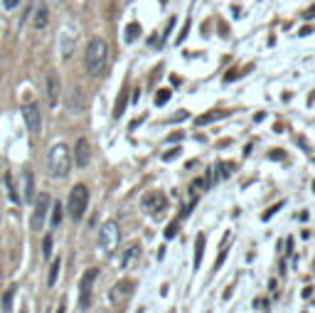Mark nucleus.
<instances>
[{
	"mask_svg": "<svg viewBox=\"0 0 315 313\" xmlns=\"http://www.w3.org/2000/svg\"><path fill=\"white\" fill-rule=\"evenodd\" d=\"M84 62H86V71L91 77L104 71L106 62H109V47H106V42L101 37H94L91 42L86 44V57H84Z\"/></svg>",
	"mask_w": 315,
	"mask_h": 313,
	"instance_id": "1",
	"label": "nucleus"
},
{
	"mask_svg": "<svg viewBox=\"0 0 315 313\" xmlns=\"http://www.w3.org/2000/svg\"><path fill=\"white\" fill-rule=\"evenodd\" d=\"M71 163V158H69V148L64 143H55L52 146V151H50V163H47V168H50V175L52 178H67L69 175V165Z\"/></svg>",
	"mask_w": 315,
	"mask_h": 313,
	"instance_id": "2",
	"label": "nucleus"
},
{
	"mask_svg": "<svg viewBox=\"0 0 315 313\" xmlns=\"http://www.w3.org/2000/svg\"><path fill=\"white\" fill-rule=\"evenodd\" d=\"M86 205H89V190L86 185H74L71 187V192H69V202H67V210H69V217L74 220V222H79L86 212Z\"/></svg>",
	"mask_w": 315,
	"mask_h": 313,
	"instance_id": "3",
	"label": "nucleus"
},
{
	"mask_svg": "<svg viewBox=\"0 0 315 313\" xmlns=\"http://www.w3.org/2000/svg\"><path fill=\"white\" fill-rule=\"evenodd\" d=\"M118 242H121V229H118V225H116L113 220L104 222V227L99 232V244H101V249H104V252H113V249L118 247Z\"/></svg>",
	"mask_w": 315,
	"mask_h": 313,
	"instance_id": "4",
	"label": "nucleus"
},
{
	"mask_svg": "<svg viewBox=\"0 0 315 313\" xmlns=\"http://www.w3.org/2000/svg\"><path fill=\"white\" fill-rule=\"evenodd\" d=\"M50 195L47 192H40L37 200H35V210H32V217H30V229L32 232H40L44 227V217H47V210H50Z\"/></svg>",
	"mask_w": 315,
	"mask_h": 313,
	"instance_id": "5",
	"label": "nucleus"
},
{
	"mask_svg": "<svg viewBox=\"0 0 315 313\" xmlns=\"http://www.w3.org/2000/svg\"><path fill=\"white\" fill-rule=\"evenodd\" d=\"M99 279V269H86L82 276V281H79V308L86 311L89 308V303H91V288H94V281Z\"/></svg>",
	"mask_w": 315,
	"mask_h": 313,
	"instance_id": "6",
	"label": "nucleus"
},
{
	"mask_svg": "<svg viewBox=\"0 0 315 313\" xmlns=\"http://www.w3.org/2000/svg\"><path fill=\"white\" fill-rule=\"evenodd\" d=\"M22 118H25V126H28L30 133H40L42 128V116H40V106L35 101H28L22 104Z\"/></svg>",
	"mask_w": 315,
	"mask_h": 313,
	"instance_id": "7",
	"label": "nucleus"
},
{
	"mask_svg": "<svg viewBox=\"0 0 315 313\" xmlns=\"http://www.w3.org/2000/svg\"><path fill=\"white\" fill-rule=\"evenodd\" d=\"M165 207H167V200H165L163 192H148L146 198H143V210L146 212H151V214H158V212H163Z\"/></svg>",
	"mask_w": 315,
	"mask_h": 313,
	"instance_id": "8",
	"label": "nucleus"
},
{
	"mask_svg": "<svg viewBox=\"0 0 315 313\" xmlns=\"http://www.w3.org/2000/svg\"><path fill=\"white\" fill-rule=\"evenodd\" d=\"M89 160H91V148H89V141H86V138H79V141L74 143V163H77L79 168H86V165H89Z\"/></svg>",
	"mask_w": 315,
	"mask_h": 313,
	"instance_id": "9",
	"label": "nucleus"
},
{
	"mask_svg": "<svg viewBox=\"0 0 315 313\" xmlns=\"http://www.w3.org/2000/svg\"><path fill=\"white\" fill-rule=\"evenodd\" d=\"M131 291H133V284H131V281H121L118 286H113V288H111V301H113V306H121V303L131 296Z\"/></svg>",
	"mask_w": 315,
	"mask_h": 313,
	"instance_id": "10",
	"label": "nucleus"
},
{
	"mask_svg": "<svg viewBox=\"0 0 315 313\" xmlns=\"http://www.w3.org/2000/svg\"><path fill=\"white\" fill-rule=\"evenodd\" d=\"M47 101H50L52 109H55L57 101H59V79H57L55 71L47 74Z\"/></svg>",
	"mask_w": 315,
	"mask_h": 313,
	"instance_id": "11",
	"label": "nucleus"
},
{
	"mask_svg": "<svg viewBox=\"0 0 315 313\" xmlns=\"http://www.w3.org/2000/svg\"><path fill=\"white\" fill-rule=\"evenodd\" d=\"M22 185H25V202H30L32 195H35V175H32L30 168L22 171Z\"/></svg>",
	"mask_w": 315,
	"mask_h": 313,
	"instance_id": "12",
	"label": "nucleus"
},
{
	"mask_svg": "<svg viewBox=\"0 0 315 313\" xmlns=\"http://www.w3.org/2000/svg\"><path fill=\"white\" fill-rule=\"evenodd\" d=\"M126 106H128V86L121 89L118 99H116V106H113V118H121L126 114Z\"/></svg>",
	"mask_w": 315,
	"mask_h": 313,
	"instance_id": "13",
	"label": "nucleus"
},
{
	"mask_svg": "<svg viewBox=\"0 0 315 313\" xmlns=\"http://www.w3.org/2000/svg\"><path fill=\"white\" fill-rule=\"evenodd\" d=\"M47 22H50V10H47L44 5H40V8L35 10V28L44 30V28H47Z\"/></svg>",
	"mask_w": 315,
	"mask_h": 313,
	"instance_id": "14",
	"label": "nucleus"
},
{
	"mask_svg": "<svg viewBox=\"0 0 315 313\" xmlns=\"http://www.w3.org/2000/svg\"><path fill=\"white\" fill-rule=\"evenodd\" d=\"M232 171H234L232 163H217V168L212 171V175H214V180H227L232 175Z\"/></svg>",
	"mask_w": 315,
	"mask_h": 313,
	"instance_id": "15",
	"label": "nucleus"
},
{
	"mask_svg": "<svg viewBox=\"0 0 315 313\" xmlns=\"http://www.w3.org/2000/svg\"><path fill=\"white\" fill-rule=\"evenodd\" d=\"M202 256H205V234H197V242H195V269H200Z\"/></svg>",
	"mask_w": 315,
	"mask_h": 313,
	"instance_id": "16",
	"label": "nucleus"
},
{
	"mask_svg": "<svg viewBox=\"0 0 315 313\" xmlns=\"http://www.w3.org/2000/svg\"><path fill=\"white\" fill-rule=\"evenodd\" d=\"M138 37H140V25L138 22H131V25H126V32H124V40L128 44L131 42H136Z\"/></svg>",
	"mask_w": 315,
	"mask_h": 313,
	"instance_id": "17",
	"label": "nucleus"
},
{
	"mask_svg": "<svg viewBox=\"0 0 315 313\" xmlns=\"http://www.w3.org/2000/svg\"><path fill=\"white\" fill-rule=\"evenodd\" d=\"M138 256H140V247H138V244H133V247H131V249L124 254V259H121V267H131Z\"/></svg>",
	"mask_w": 315,
	"mask_h": 313,
	"instance_id": "18",
	"label": "nucleus"
},
{
	"mask_svg": "<svg viewBox=\"0 0 315 313\" xmlns=\"http://www.w3.org/2000/svg\"><path fill=\"white\" fill-rule=\"evenodd\" d=\"M5 187H8V195H10V202H20V195L15 190V183H13V175L5 173Z\"/></svg>",
	"mask_w": 315,
	"mask_h": 313,
	"instance_id": "19",
	"label": "nucleus"
},
{
	"mask_svg": "<svg viewBox=\"0 0 315 313\" xmlns=\"http://www.w3.org/2000/svg\"><path fill=\"white\" fill-rule=\"evenodd\" d=\"M62 214H64L62 205H59V202H55V205H52V222H50L52 227H59V225H62Z\"/></svg>",
	"mask_w": 315,
	"mask_h": 313,
	"instance_id": "20",
	"label": "nucleus"
},
{
	"mask_svg": "<svg viewBox=\"0 0 315 313\" xmlns=\"http://www.w3.org/2000/svg\"><path fill=\"white\" fill-rule=\"evenodd\" d=\"M59 259H55L52 261V267H50V276H47V286H55L57 284V276H59Z\"/></svg>",
	"mask_w": 315,
	"mask_h": 313,
	"instance_id": "21",
	"label": "nucleus"
},
{
	"mask_svg": "<svg viewBox=\"0 0 315 313\" xmlns=\"http://www.w3.org/2000/svg\"><path fill=\"white\" fill-rule=\"evenodd\" d=\"M224 116V111H209V114L200 116L197 118V126H205V124H209V121H217V118H222Z\"/></svg>",
	"mask_w": 315,
	"mask_h": 313,
	"instance_id": "22",
	"label": "nucleus"
},
{
	"mask_svg": "<svg viewBox=\"0 0 315 313\" xmlns=\"http://www.w3.org/2000/svg\"><path fill=\"white\" fill-rule=\"evenodd\" d=\"M52 247H55V239H52V234H47V237L42 239V254H44V259L52 256Z\"/></svg>",
	"mask_w": 315,
	"mask_h": 313,
	"instance_id": "23",
	"label": "nucleus"
},
{
	"mask_svg": "<svg viewBox=\"0 0 315 313\" xmlns=\"http://www.w3.org/2000/svg\"><path fill=\"white\" fill-rule=\"evenodd\" d=\"M281 207H283V202H276V205H271V207H269V210H266V212L261 214V220H263V222H269V220H271V217H274V214L278 212V210H281Z\"/></svg>",
	"mask_w": 315,
	"mask_h": 313,
	"instance_id": "24",
	"label": "nucleus"
},
{
	"mask_svg": "<svg viewBox=\"0 0 315 313\" xmlns=\"http://www.w3.org/2000/svg\"><path fill=\"white\" fill-rule=\"evenodd\" d=\"M178 227H180V222L175 220V222H170L167 227H165V239H173L175 234H178Z\"/></svg>",
	"mask_w": 315,
	"mask_h": 313,
	"instance_id": "25",
	"label": "nucleus"
},
{
	"mask_svg": "<svg viewBox=\"0 0 315 313\" xmlns=\"http://www.w3.org/2000/svg\"><path fill=\"white\" fill-rule=\"evenodd\" d=\"M251 306H254V311H269V308H271L269 299H256L254 303H251Z\"/></svg>",
	"mask_w": 315,
	"mask_h": 313,
	"instance_id": "26",
	"label": "nucleus"
},
{
	"mask_svg": "<svg viewBox=\"0 0 315 313\" xmlns=\"http://www.w3.org/2000/svg\"><path fill=\"white\" fill-rule=\"evenodd\" d=\"M167 99H170V89H160V91L155 94V104H158V106H163Z\"/></svg>",
	"mask_w": 315,
	"mask_h": 313,
	"instance_id": "27",
	"label": "nucleus"
},
{
	"mask_svg": "<svg viewBox=\"0 0 315 313\" xmlns=\"http://www.w3.org/2000/svg\"><path fill=\"white\" fill-rule=\"evenodd\" d=\"M13 294H15V291L10 288V291L3 296V311H10V308H13Z\"/></svg>",
	"mask_w": 315,
	"mask_h": 313,
	"instance_id": "28",
	"label": "nucleus"
},
{
	"mask_svg": "<svg viewBox=\"0 0 315 313\" xmlns=\"http://www.w3.org/2000/svg\"><path fill=\"white\" fill-rule=\"evenodd\" d=\"M227 249H229V244H224V249H222L220 259H217V264H214V271H217V269H222V264H224V259H227Z\"/></svg>",
	"mask_w": 315,
	"mask_h": 313,
	"instance_id": "29",
	"label": "nucleus"
},
{
	"mask_svg": "<svg viewBox=\"0 0 315 313\" xmlns=\"http://www.w3.org/2000/svg\"><path fill=\"white\" fill-rule=\"evenodd\" d=\"M195 205H197V200H190V202H187V205L182 207V212H180V217H187V214L192 212V207H195Z\"/></svg>",
	"mask_w": 315,
	"mask_h": 313,
	"instance_id": "30",
	"label": "nucleus"
},
{
	"mask_svg": "<svg viewBox=\"0 0 315 313\" xmlns=\"http://www.w3.org/2000/svg\"><path fill=\"white\" fill-rule=\"evenodd\" d=\"M178 156H180V146H178V148H170L167 153H163L165 160H173V158H178Z\"/></svg>",
	"mask_w": 315,
	"mask_h": 313,
	"instance_id": "31",
	"label": "nucleus"
},
{
	"mask_svg": "<svg viewBox=\"0 0 315 313\" xmlns=\"http://www.w3.org/2000/svg\"><path fill=\"white\" fill-rule=\"evenodd\" d=\"M17 5H20V0H3V8L5 10H15Z\"/></svg>",
	"mask_w": 315,
	"mask_h": 313,
	"instance_id": "32",
	"label": "nucleus"
},
{
	"mask_svg": "<svg viewBox=\"0 0 315 313\" xmlns=\"http://www.w3.org/2000/svg\"><path fill=\"white\" fill-rule=\"evenodd\" d=\"M303 17H315V8H308V10L303 13Z\"/></svg>",
	"mask_w": 315,
	"mask_h": 313,
	"instance_id": "33",
	"label": "nucleus"
},
{
	"mask_svg": "<svg viewBox=\"0 0 315 313\" xmlns=\"http://www.w3.org/2000/svg\"><path fill=\"white\" fill-rule=\"evenodd\" d=\"M313 190H315V183H313Z\"/></svg>",
	"mask_w": 315,
	"mask_h": 313,
	"instance_id": "34",
	"label": "nucleus"
}]
</instances>
